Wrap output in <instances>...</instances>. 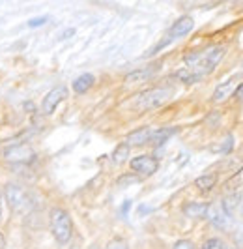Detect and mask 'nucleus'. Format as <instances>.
I'll return each mask as SVG.
<instances>
[{
    "instance_id": "obj_21",
    "label": "nucleus",
    "mask_w": 243,
    "mask_h": 249,
    "mask_svg": "<svg viewBox=\"0 0 243 249\" xmlns=\"http://www.w3.org/2000/svg\"><path fill=\"white\" fill-rule=\"evenodd\" d=\"M172 249H196V246H194L191 240H178Z\"/></svg>"
},
{
    "instance_id": "obj_23",
    "label": "nucleus",
    "mask_w": 243,
    "mask_h": 249,
    "mask_svg": "<svg viewBox=\"0 0 243 249\" xmlns=\"http://www.w3.org/2000/svg\"><path fill=\"white\" fill-rule=\"evenodd\" d=\"M234 242H236V246L240 249H243V225L238 227V231L234 232Z\"/></svg>"
},
{
    "instance_id": "obj_10",
    "label": "nucleus",
    "mask_w": 243,
    "mask_h": 249,
    "mask_svg": "<svg viewBox=\"0 0 243 249\" xmlns=\"http://www.w3.org/2000/svg\"><path fill=\"white\" fill-rule=\"evenodd\" d=\"M208 219L211 221V225H215L217 229H226L228 227V221H230V217L226 215V212L223 210V206L221 204H209V208H208Z\"/></svg>"
},
{
    "instance_id": "obj_16",
    "label": "nucleus",
    "mask_w": 243,
    "mask_h": 249,
    "mask_svg": "<svg viewBox=\"0 0 243 249\" xmlns=\"http://www.w3.org/2000/svg\"><path fill=\"white\" fill-rule=\"evenodd\" d=\"M232 88H234V81H225L223 85H219V87L215 88V92H213V101H215V103L225 101L232 94Z\"/></svg>"
},
{
    "instance_id": "obj_20",
    "label": "nucleus",
    "mask_w": 243,
    "mask_h": 249,
    "mask_svg": "<svg viewBox=\"0 0 243 249\" xmlns=\"http://www.w3.org/2000/svg\"><path fill=\"white\" fill-rule=\"evenodd\" d=\"M202 249H226V248H225V242H223V240H219V238H209V240L204 242Z\"/></svg>"
},
{
    "instance_id": "obj_24",
    "label": "nucleus",
    "mask_w": 243,
    "mask_h": 249,
    "mask_svg": "<svg viewBox=\"0 0 243 249\" xmlns=\"http://www.w3.org/2000/svg\"><path fill=\"white\" fill-rule=\"evenodd\" d=\"M109 249H129V246L123 240H112L109 244Z\"/></svg>"
},
{
    "instance_id": "obj_28",
    "label": "nucleus",
    "mask_w": 243,
    "mask_h": 249,
    "mask_svg": "<svg viewBox=\"0 0 243 249\" xmlns=\"http://www.w3.org/2000/svg\"><path fill=\"white\" fill-rule=\"evenodd\" d=\"M236 96L243 100V85H240V87H238V90H236Z\"/></svg>"
},
{
    "instance_id": "obj_15",
    "label": "nucleus",
    "mask_w": 243,
    "mask_h": 249,
    "mask_svg": "<svg viewBox=\"0 0 243 249\" xmlns=\"http://www.w3.org/2000/svg\"><path fill=\"white\" fill-rule=\"evenodd\" d=\"M215 184H217V175H215V173H209V175H202V176H198V178L194 180V186L198 187L200 191H204V193L211 191V189L215 187Z\"/></svg>"
},
{
    "instance_id": "obj_18",
    "label": "nucleus",
    "mask_w": 243,
    "mask_h": 249,
    "mask_svg": "<svg viewBox=\"0 0 243 249\" xmlns=\"http://www.w3.org/2000/svg\"><path fill=\"white\" fill-rule=\"evenodd\" d=\"M129 144H125V142H122V144H118L116 146V150H114V154H112V161L114 163H123V161H127V156H129Z\"/></svg>"
},
{
    "instance_id": "obj_13",
    "label": "nucleus",
    "mask_w": 243,
    "mask_h": 249,
    "mask_svg": "<svg viewBox=\"0 0 243 249\" xmlns=\"http://www.w3.org/2000/svg\"><path fill=\"white\" fill-rule=\"evenodd\" d=\"M157 70H159V66H150V68H144V70L131 71V73L125 75V83H142V81H148Z\"/></svg>"
},
{
    "instance_id": "obj_25",
    "label": "nucleus",
    "mask_w": 243,
    "mask_h": 249,
    "mask_svg": "<svg viewBox=\"0 0 243 249\" xmlns=\"http://www.w3.org/2000/svg\"><path fill=\"white\" fill-rule=\"evenodd\" d=\"M131 182H139V178L133 175H129V176H122L120 180H118V186H123V184H131Z\"/></svg>"
},
{
    "instance_id": "obj_19",
    "label": "nucleus",
    "mask_w": 243,
    "mask_h": 249,
    "mask_svg": "<svg viewBox=\"0 0 243 249\" xmlns=\"http://www.w3.org/2000/svg\"><path fill=\"white\" fill-rule=\"evenodd\" d=\"M176 77L180 79V81H183V83H187V85H191V83H196V81H200L196 75L193 73V71H189L187 68L185 70H180V71H176Z\"/></svg>"
},
{
    "instance_id": "obj_12",
    "label": "nucleus",
    "mask_w": 243,
    "mask_h": 249,
    "mask_svg": "<svg viewBox=\"0 0 243 249\" xmlns=\"http://www.w3.org/2000/svg\"><path fill=\"white\" fill-rule=\"evenodd\" d=\"M208 208H209V204L206 202H187L183 206V213L191 219H204L208 215Z\"/></svg>"
},
{
    "instance_id": "obj_14",
    "label": "nucleus",
    "mask_w": 243,
    "mask_h": 249,
    "mask_svg": "<svg viewBox=\"0 0 243 249\" xmlns=\"http://www.w3.org/2000/svg\"><path fill=\"white\" fill-rule=\"evenodd\" d=\"M92 87H94V75H90V73L81 75V77H77V79L73 81V90H75L77 94H85V92H88Z\"/></svg>"
},
{
    "instance_id": "obj_27",
    "label": "nucleus",
    "mask_w": 243,
    "mask_h": 249,
    "mask_svg": "<svg viewBox=\"0 0 243 249\" xmlns=\"http://www.w3.org/2000/svg\"><path fill=\"white\" fill-rule=\"evenodd\" d=\"M234 180H236V182H243V167L240 169V173L234 176Z\"/></svg>"
},
{
    "instance_id": "obj_22",
    "label": "nucleus",
    "mask_w": 243,
    "mask_h": 249,
    "mask_svg": "<svg viewBox=\"0 0 243 249\" xmlns=\"http://www.w3.org/2000/svg\"><path fill=\"white\" fill-rule=\"evenodd\" d=\"M47 21H49V17H45V15H43V17H34V19H30V21H28V26H30V28L43 26L45 23H47Z\"/></svg>"
},
{
    "instance_id": "obj_6",
    "label": "nucleus",
    "mask_w": 243,
    "mask_h": 249,
    "mask_svg": "<svg viewBox=\"0 0 243 249\" xmlns=\"http://www.w3.org/2000/svg\"><path fill=\"white\" fill-rule=\"evenodd\" d=\"M159 169V161L154 156H139L131 160V171L135 175L152 176Z\"/></svg>"
},
{
    "instance_id": "obj_8",
    "label": "nucleus",
    "mask_w": 243,
    "mask_h": 249,
    "mask_svg": "<svg viewBox=\"0 0 243 249\" xmlns=\"http://www.w3.org/2000/svg\"><path fill=\"white\" fill-rule=\"evenodd\" d=\"M193 26H194L193 17H189V15H183V17H180V19H178V21L172 25V28H170L169 41H170V39H174V37L187 36V34L193 30Z\"/></svg>"
},
{
    "instance_id": "obj_32",
    "label": "nucleus",
    "mask_w": 243,
    "mask_h": 249,
    "mask_svg": "<svg viewBox=\"0 0 243 249\" xmlns=\"http://www.w3.org/2000/svg\"><path fill=\"white\" fill-rule=\"evenodd\" d=\"M92 249H99V248H92Z\"/></svg>"
},
{
    "instance_id": "obj_30",
    "label": "nucleus",
    "mask_w": 243,
    "mask_h": 249,
    "mask_svg": "<svg viewBox=\"0 0 243 249\" xmlns=\"http://www.w3.org/2000/svg\"><path fill=\"white\" fill-rule=\"evenodd\" d=\"M0 249H6V238L0 234Z\"/></svg>"
},
{
    "instance_id": "obj_1",
    "label": "nucleus",
    "mask_w": 243,
    "mask_h": 249,
    "mask_svg": "<svg viewBox=\"0 0 243 249\" xmlns=\"http://www.w3.org/2000/svg\"><path fill=\"white\" fill-rule=\"evenodd\" d=\"M225 53H226L225 45H209V47H206V49L202 51H191V53H187L183 56V60H185V66H187L189 71H193L198 79H202V77L209 75L217 68V64L225 56Z\"/></svg>"
},
{
    "instance_id": "obj_4",
    "label": "nucleus",
    "mask_w": 243,
    "mask_h": 249,
    "mask_svg": "<svg viewBox=\"0 0 243 249\" xmlns=\"http://www.w3.org/2000/svg\"><path fill=\"white\" fill-rule=\"evenodd\" d=\"M4 195H6V200H8V204H10V208H12L13 212L17 213H24L30 210V199H28V195H26V191H24L23 187L15 186V184H8L6 189H4Z\"/></svg>"
},
{
    "instance_id": "obj_11",
    "label": "nucleus",
    "mask_w": 243,
    "mask_h": 249,
    "mask_svg": "<svg viewBox=\"0 0 243 249\" xmlns=\"http://www.w3.org/2000/svg\"><path fill=\"white\" fill-rule=\"evenodd\" d=\"M152 127H140V129H135L131 131L127 139H125V144H129V146H142L146 142H150V139H152Z\"/></svg>"
},
{
    "instance_id": "obj_26",
    "label": "nucleus",
    "mask_w": 243,
    "mask_h": 249,
    "mask_svg": "<svg viewBox=\"0 0 243 249\" xmlns=\"http://www.w3.org/2000/svg\"><path fill=\"white\" fill-rule=\"evenodd\" d=\"M129 208H131V200H125V202H123V206H122V213L125 215V213L129 212Z\"/></svg>"
},
{
    "instance_id": "obj_31",
    "label": "nucleus",
    "mask_w": 243,
    "mask_h": 249,
    "mask_svg": "<svg viewBox=\"0 0 243 249\" xmlns=\"http://www.w3.org/2000/svg\"><path fill=\"white\" fill-rule=\"evenodd\" d=\"M2 204H4V197H2V189H0V219H2Z\"/></svg>"
},
{
    "instance_id": "obj_2",
    "label": "nucleus",
    "mask_w": 243,
    "mask_h": 249,
    "mask_svg": "<svg viewBox=\"0 0 243 249\" xmlns=\"http://www.w3.org/2000/svg\"><path fill=\"white\" fill-rule=\"evenodd\" d=\"M51 232L56 238L58 244H68L73 234V223L69 213L62 208H52L51 210Z\"/></svg>"
},
{
    "instance_id": "obj_7",
    "label": "nucleus",
    "mask_w": 243,
    "mask_h": 249,
    "mask_svg": "<svg viewBox=\"0 0 243 249\" xmlns=\"http://www.w3.org/2000/svg\"><path fill=\"white\" fill-rule=\"evenodd\" d=\"M66 96H68V88H66V87L52 88V90L49 92L47 96L43 98V103H41V111L45 112V114H52V112H54V109L58 107V103L66 100Z\"/></svg>"
},
{
    "instance_id": "obj_5",
    "label": "nucleus",
    "mask_w": 243,
    "mask_h": 249,
    "mask_svg": "<svg viewBox=\"0 0 243 249\" xmlns=\"http://www.w3.org/2000/svg\"><path fill=\"white\" fill-rule=\"evenodd\" d=\"M36 158V152L30 144H13L4 152V160L8 163H30Z\"/></svg>"
},
{
    "instance_id": "obj_29",
    "label": "nucleus",
    "mask_w": 243,
    "mask_h": 249,
    "mask_svg": "<svg viewBox=\"0 0 243 249\" xmlns=\"http://www.w3.org/2000/svg\"><path fill=\"white\" fill-rule=\"evenodd\" d=\"M71 34H75V30H73V28H69V30H66V32L62 34V37H69Z\"/></svg>"
},
{
    "instance_id": "obj_3",
    "label": "nucleus",
    "mask_w": 243,
    "mask_h": 249,
    "mask_svg": "<svg viewBox=\"0 0 243 249\" xmlns=\"http://www.w3.org/2000/svg\"><path fill=\"white\" fill-rule=\"evenodd\" d=\"M170 98V90L169 88H150V90H144L140 92L137 98L133 100V107L139 112L144 111H152V109H157L161 107L165 101Z\"/></svg>"
},
{
    "instance_id": "obj_9",
    "label": "nucleus",
    "mask_w": 243,
    "mask_h": 249,
    "mask_svg": "<svg viewBox=\"0 0 243 249\" xmlns=\"http://www.w3.org/2000/svg\"><path fill=\"white\" fill-rule=\"evenodd\" d=\"M221 206L228 217H238V213L242 212V193L234 191L230 195H226L221 202Z\"/></svg>"
},
{
    "instance_id": "obj_17",
    "label": "nucleus",
    "mask_w": 243,
    "mask_h": 249,
    "mask_svg": "<svg viewBox=\"0 0 243 249\" xmlns=\"http://www.w3.org/2000/svg\"><path fill=\"white\" fill-rule=\"evenodd\" d=\"M174 133H176V129H174V127L157 129V131H154V133H152V139H150V142H154L156 146H161V144H165V142L169 141L170 135H174Z\"/></svg>"
}]
</instances>
